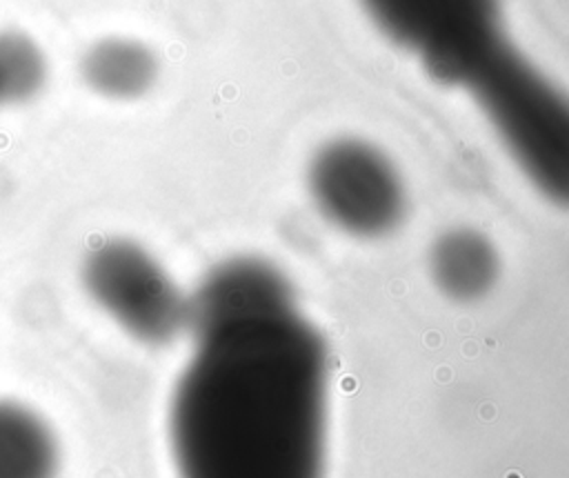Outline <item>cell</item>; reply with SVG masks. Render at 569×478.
Returning a JSON list of instances; mask_svg holds the SVG:
<instances>
[{"label":"cell","mask_w":569,"mask_h":478,"mask_svg":"<svg viewBox=\"0 0 569 478\" xmlns=\"http://www.w3.org/2000/svg\"><path fill=\"white\" fill-rule=\"evenodd\" d=\"M47 78L40 47L20 31L0 33V104L33 98Z\"/></svg>","instance_id":"10"},{"label":"cell","mask_w":569,"mask_h":478,"mask_svg":"<svg viewBox=\"0 0 569 478\" xmlns=\"http://www.w3.org/2000/svg\"><path fill=\"white\" fill-rule=\"evenodd\" d=\"M80 73L96 93L111 100H133L153 87L158 60L138 40L104 38L84 51Z\"/></svg>","instance_id":"9"},{"label":"cell","mask_w":569,"mask_h":478,"mask_svg":"<svg viewBox=\"0 0 569 478\" xmlns=\"http://www.w3.org/2000/svg\"><path fill=\"white\" fill-rule=\"evenodd\" d=\"M307 185L316 209L349 236L380 238L405 218L402 176L387 153L367 140L325 142L309 162Z\"/></svg>","instance_id":"5"},{"label":"cell","mask_w":569,"mask_h":478,"mask_svg":"<svg viewBox=\"0 0 569 478\" xmlns=\"http://www.w3.org/2000/svg\"><path fill=\"white\" fill-rule=\"evenodd\" d=\"M429 269L442 293L453 300H476L493 287L500 260L485 233L456 227L433 242Z\"/></svg>","instance_id":"7"},{"label":"cell","mask_w":569,"mask_h":478,"mask_svg":"<svg viewBox=\"0 0 569 478\" xmlns=\"http://www.w3.org/2000/svg\"><path fill=\"white\" fill-rule=\"evenodd\" d=\"M58 436L49 420L20 400L0 398V478H56Z\"/></svg>","instance_id":"8"},{"label":"cell","mask_w":569,"mask_h":478,"mask_svg":"<svg viewBox=\"0 0 569 478\" xmlns=\"http://www.w3.org/2000/svg\"><path fill=\"white\" fill-rule=\"evenodd\" d=\"M293 311L287 276L271 262L238 256L218 262L189 296V329L196 336Z\"/></svg>","instance_id":"6"},{"label":"cell","mask_w":569,"mask_h":478,"mask_svg":"<svg viewBox=\"0 0 569 478\" xmlns=\"http://www.w3.org/2000/svg\"><path fill=\"white\" fill-rule=\"evenodd\" d=\"M369 20L420 60L440 84L460 87L505 38L500 0H360Z\"/></svg>","instance_id":"4"},{"label":"cell","mask_w":569,"mask_h":478,"mask_svg":"<svg viewBox=\"0 0 569 478\" xmlns=\"http://www.w3.org/2000/svg\"><path fill=\"white\" fill-rule=\"evenodd\" d=\"M327 378L296 309L198 336L169 416L178 478H322Z\"/></svg>","instance_id":"1"},{"label":"cell","mask_w":569,"mask_h":478,"mask_svg":"<svg viewBox=\"0 0 569 478\" xmlns=\"http://www.w3.org/2000/svg\"><path fill=\"white\" fill-rule=\"evenodd\" d=\"M511 160L551 202L569 207V93L507 36L462 78Z\"/></svg>","instance_id":"2"},{"label":"cell","mask_w":569,"mask_h":478,"mask_svg":"<svg viewBox=\"0 0 569 478\" xmlns=\"http://www.w3.org/2000/svg\"><path fill=\"white\" fill-rule=\"evenodd\" d=\"M89 300L133 340L162 347L189 329V296L162 262L131 238H104L80 262Z\"/></svg>","instance_id":"3"}]
</instances>
